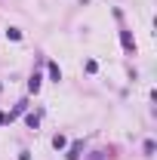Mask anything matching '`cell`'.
<instances>
[{
  "label": "cell",
  "instance_id": "6da1fadb",
  "mask_svg": "<svg viewBox=\"0 0 157 160\" xmlns=\"http://www.w3.org/2000/svg\"><path fill=\"white\" fill-rule=\"evenodd\" d=\"M120 40H123V46H126V49H136V43H133V34H129V31H123Z\"/></svg>",
  "mask_w": 157,
  "mask_h": 160
},
{
  "label": "cell",
  "instance_id": "7a4b0ae2",
  "mask_svg": "<svg viewBox=\"0 0 157 160\" xmlns=\"http://www.w3.org/2000/svg\"><path fill=\"white\" fill-rule=\"evenodd\" d=\"M49 77L56 80V83L62 80V71H59V65H56V62H49Z\"/></svg>",
  "mask_w": 157,
  "mask_h": 160
},
{
  "label": "cell",
  "instance_id": "3957f363",
  "mask_svg": "<svg viewBox=\"0 0 157 160\" xmlns=\"http://www.w3.org/2000/svg\"><path fill=\"white\" fill-rule=\"evenodd\" d=\"M77 157H80V142H74L71 151H68V160H77Z\"/></svg>",
  "mask_w": 157,
  "mask_h": 160
},
{
  "label": "cell",
  "instance_id": "277c9868",
  "mask_svg": "<svg viewBox=\"0 0 157 160\" xmlns=\"http://www.w3.org/2000/svg\"><path fill=\"white\" fill-rule=\"evenodd\" d=\"M28 89H31V92H37V89H40V77H37V74L28 80Z\"/></svg>",
  "mask_w": 157,
  "mask_h": 160
},
{
  "label": "cell",
  "instance_id": "5b68a950",
  "mask_svg": "<svg viewBox=\"0 0 157 160\" xmlns=\"http://www.w3.org/2000/svg\"><path fill=\"white\" fill-rule=\"evenodd\" d=\"M6 37H9V40H22V31H19V28H9Z\"/></svg>",
  "mask_w": 157,
  "mask_h": 160
},
{
  "label": "cell",
  "instance_id": "8992f818",
  "mask_svg": "<svg viewBox=\"0 0 157 160\" xmlns=\"http://www.w3.org/2000/svg\"><path fill=\"white\" fill-rule=\"evenodd\" d=\"M65 145H68L65 136H56V139H53V148H65Z\"/></svg>",
  "mask_w": 157,
  "mask_h": 160
},
{
  "label": "cell",
  "instance_id": "52a82bcc",
  "mask_svg": "<svg viewBox=\"0 0 157 160\" xmlns=\"http://www.w3.org/2000/svg\"><path fill=\"white\" fill-rule=\"evenodd\" d=\"M37 123H40L37 114H28V126H31V129H37Z\"/></svg>",
  "mask_w": 157,
  "mask_h": 160
},
{
  "label": "cell",
  "instance_id": "ba28073f",
  "mask_svg": "<svg viewBox=\"0 0 157 160\" xmlns=\"http://www.w3.org/2000/svg\"><path fill=\"white\" fill-rule=\"evenodd\" d=\"M19 160H31V154H28V151H22V154H19Z\"/></svg>",
  "mask_w": 157,
  "mask_h": 160
},
{
  "label": "cell",
  "instance_id": "9c48e42d",
  "mask_svg": "<svg viewBox=\"0 0 157 160\" xmlns=\"http://www.w3.org/2000/svg\"><path fill=\"white\" fill-rule=\"evenodd\" d=\"M3 123H6V114H3V111H0V126H3Z\"/></svg>",
  "mask_w": 157,
  "mask_h": 160
}]
</instances>
